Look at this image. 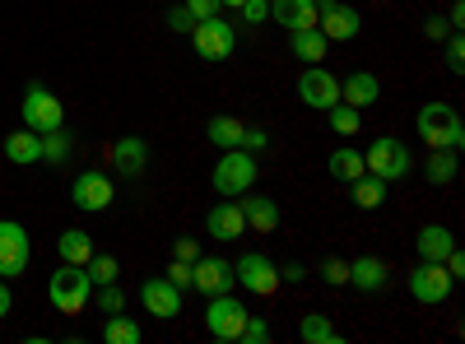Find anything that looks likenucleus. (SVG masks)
I'll list each match as a JSON object with an SVG mask.
<instances>
[{"instance_id": "9", "label": "nucleus", "mask_w": 465, "mask_h": 344, "mask_svg": "<svg viewBox=\"0 0 465 344\" xmlns=\"http://www.w3.org/2000/svg\"><path fill=\"white\" fill-rule=\"evenodd\" d=\"M247 308L232 293H214L210 298V308H205V330L214 335V339H238L242 335V326H247Z\"/></svg>"}, {"instance_id": "36", "label": "nucleus", "mask_w": 465, "mask_h": 344, "mask_svg": "<svg viewBox=\"0 0 465 344\" xmlns=\"http://www.w3.org/2000/svg\"><path fill=\"white\" fill-rule=\"evenodd\" d=\"M322 280H326V284H349V260L326 256V265H322Z\"/></svg>"}, {"instance_id": "33", "label": "nucleus", "mask_w": 465, "mask_h": 344, "mask_svg": "<svg viewBox=\"0 0 465 344\" xmlns=\"http://www.w3.org/2000/svg\"><path fill=\"white\" fill-rule=\"evenodd\" d=\"M84 270H89V280H94V284H116L122 265H116V256H107V251H103V256L94 251V256L84 260Z\"/></svg>"}, {"instance_id": "3", "label": "nucleus", "mask_w": 465, "mask_h": 344, "mask_svg": "<svg viewBox=\"0 0 465 344\" xmlns=\"http://www.w3.org/2000/svg\"><path fill=\"white\" fill-rule=\"evenodd\" d=\"M252 186H256V154H247V149H223L214 163V191L223 201H238Z\"/></svg>"}, {"instance_id": "23", "label": "nucleus", "mask_w": 465, "mask_h": 344, "mask_svg": "<svg viewBox=\"0 0 465 344\" xmlns=\"http://www.w3.org/2000/svg\"><path fill=\"white\" fill-rule=\"evenodd\" d=\"M414 242H419V256H423V260H447V251L456 247L451 228H442V223H423Z\"/></svg>"}, {"instance_id": "12", "label": "nucleus", "mask_w": 465, "mask_h": 344, "mask_svg": "<svg viewBox=\"0 0 465 344\" xmlns=\"http://www.w3.org/2000/svg\"><path fill=\"white\" fill-rule=\"evenodd\" d=\"M232 284H238V275H232V260H223V256H196V260H191V289H201L205 298L228 293Z\"/></svg>"}, {"instance_id": "34", "label": "nucleus", "mask_w": 465, "mask_h": 344, "mask_svg": "<svg viewBox=\"0 0 465 344\" xmlns=\"http://www.w3.org/2000/svg\"><path fill=\"white\" fill-rule=\"evenodd\" d=\"M70 159V135H65V126L61 131H47L43 135V163H65Z\"/></svg>"}, {"instance_id": "2", "label": "nucleus", "mask_w": 465, "mask_h": 344, "mask_svg": "<svg viewBox=\"0 0 465 344\" xmlns=\"http://www.w3.org/2000/svg\"><path fill=\"white\" fill-rule=\"evenodd\" d=\"M89 293H94V280H89L84 265H61V270L52 275V284H47L52 308L65 312V317L84 312V308H89Z\"/></svg>"}, {"instance_id": "26", "label": "nucleus", "mask_w": 465, "mask_h": 344, "mask_svg": "<svg viewBox=\"0 0 465 344\" xmlns=\"http://www.w3.org/2000/svg\"><path fill=\"white\" fill-rule=\"evenodd\" d=\"M326 172L335 177V182H354V177H363L368 172V163H363V154H359V149H335V154L326 159Z\"/></svg>"}, {"instance_id": "21", "label": "nucleus", "mask_w": 465, "mask_h": 344, "mask_svg": "<svg viewBox=\"0 0 465 344\" xmlns=\"http://www.w3.org/2000/svg\"><path fill=\"white\" fill-rule=\"evenodd\" d=\"M381 98V84H377V74H368V70H359V74H349V80H340V103H349V107H372Z\"/></svg>"}, {"instance_id": "43", "label": "nucleus", "mask_w": 465, "mask_h": 344, "mask_svg": "<svg viewBox=\"0 0 465 344\" xmlns=\"http://www.w3.org/2000/svg\"><path fill=\"white\" fill-rule=\"evenodd\" d=\"M168 280H173L177 289H191V260H177V256H173V265H168Z\"/></svg>"}, {"instance_id": "5", "label": "nucleus", "mask_w": 465, "mask_h": 344, "mask_svg": "<svg viewBox=\"0 0 465 344\" xmlns=\"http://www.w3.org/2000/svg\"><path fill=\"white\" fill-rule=\"evenodd\" d=\"M19 112H24V126L37 131V135H47V131H61V126H65V107H61V98H56L52 89H43V84H28Z\"/></svg>"}, {"instance_id": "25", "label": "nucleus", "mask_w": 465, "mask_h": 344, "mask_svg": "<svg viewBox=\"0 0 465 344\" xmlns=\"http://www.w3.org/2000/svg\"><path fill=\"white\" fill-rule=\"evenodd\" d=\"M456 172H460L456 149H429V163H423V177H429L433 186H447V182H456Z\"/></svg>"}, {"instance_id": "48", "label": "nucleus", "mask_w": 465, "mask_h": 344, "mask_svg": "<svg viewBox=\"0 0 465 344\" xmlns=\"http://www.w3.org/2000/svg\"><path fill=\"white\" fill-rule=\"evenodd\" d=\"M10 302H15V298H10V289H5V284H0V321H5V317H10Z\"/></svg>"}, {"instance_id": "22", "label": "nucleus", "mask_w": 465, "mask_h": 344, "mask_svg": "<svg viewBox=\"0 0 465 344\" xmlns=\"http://www.w3.org/2000/svg\"><path fill=\"white\" fill-rule=\"evenodd\" d=\"M5 159L10 163H43V135H37V131H15V135H5Z\"/></svg>"}, {"instance_id": "15", "label": "nucleus", "mask_w": 465, "mask_h": 344, "mask_svg": "<svg viewBox=\"0 0 465 344\" xmlns=\"http://www.w3.org/2000/svg\"><path fill=\"white\" fill-rule=\"evenodd\" d=\"M70 201L80 205L84 214H103V210L112 205V177H103V172H80V177H74V186H70Z\"/></svg>"}, {"instance_id": "4", "label": "nucleus", "mask_w": 465, "mask_h": 344, "mask_svg": "<svg viewBox=\"0 0 465 344\" xmlns=\"http://www.w3.org/2000/svg\"><path fill=\"white\" fill-rule=\"evenodd\" d=\"M363 163H368V172H372V177H381V182H405V177H410V168H414L405 140H396V135H377V140L368 144Z\"/></svg>"}, {"instance_id": "46", "label": "nucleus", "mask_w": 465, "mask_h": 344, "mask_svg": "<svg viewBox=\"0 0 465 344\" xmlns=\"http://www.w3.org/2000/svg\"><path fill=\"white\" fill-rule=\"evenodd\" d=\"M302 275H307V270H302V265H298V260H289V265H284V270H280V280H289V284H298Z\"/></svg>"}, {"instance_id": "35", "label": "nucleus", "mask_w": 465, "mask_h": 344, "mask_svg": "<svg viewBox=\"0 0 465 344\" xmlns=\"http://www.w3.org/2000/svg\"><path fill=\"white\" fill-rule=\"evenodd\" d=\"M447 70L451 74H465V43L456 33H447Z\"/></svg>"}, {"instance_id": "10", "label": "nucleus", "mask_w": 465, "mask_h": 344, "mask_svg": "<svg viewBox=\"0 0 465 344\" xmlns=\"http://www.w3.org/2000/svg\"><path fill=\"white\" fill-rule=\"evenodd\" d=\"M191 43H196L201 61H228L232 47H238V33H232V24H223L214 15V19H201L196 28H191Z\"/></svg>"}, {"instance_id": "18", "label": "nucleus", "mask_w": 465, "mask_h": 344, "mask_svg": "<svg viewBox=\"0 0 465 344\" xmlns=\"http://www.w3.org/2000/svg\"><path fill=\"white\" fill-rule=\"evenodd\" d=\"M270 19H275L284 33L317 28V0H270Z\"/></svg>"}, {"instance_id": "38", "label": "nucleus", "mask_w": 465, "mask_h": 344, "mask_svg": "<svg viewBox=\"0 0 465 344\" xmlns=\"http://www.w3.org/2000/svg\"><path fill=\"white\" fill-rule=\"evenodd\" d=\"M238 10H242V19L256 28V24H265V19H270V0H242Z\"/></svg>"}, {"instance_id": "11", "label": "nucleus", "mask_w": 465, "mask_h": 344, "mask_svg": "<svg viewBox=\"0 0 465 344\" xmlns=\"http://www.w3.org/2000/svg\"><path fill=\"white\" fill-rule=\"evenodd\" d=\"M298 98L307 103V107H317V112H326V107H335L340 103V80L326 70V65H307L302 74H298Z\"/></svg>"}, {"instance_id": "29", "label": "nucleus", "mask_w": 465, "mask_h": 344, "mask_svg": "<svg viewBox=\"0 0 465 344\" xmlns=\"http://www.w3.org/2000/svg\"><path fill=\"white\" fill-rule=\"evenodd\" d=\"M242 122L238 117H210V126H205V135H210V144L214 149H242Z\"/></svg>"}, {"instance_id": "16", "label": "nucleus", "mask_w": 465, "mask_h": 344, "mask_svg": "<svg viewBox=\"0 0 465 344\" xmlns=\"http://www.w3.org/2000/svg\"><path fill=\"white\" fill-rule=\"evenodd\" d=\"M205 228H210L214 242H238V238L247 233V219H242L238 201H219V205L205 214Z\"/></svg>"}, {"instance_id": "42", "label": "nucleus", "mask_w": 465, "mask_h": 344, "mask_svg": "<svg viewBox=\"0 0 465 344\" xmlns=\"http://www.w3.org/2000/svg\"><path fill=\"white\" fill-rule=\"evenodd\" d=\"M423 33L433 37V43H447V33H451V24H447V15H433V19H423Z\"/></svg>"}, {"instance_id": "49", "label": "nucleus", "mask_w": 465, "mask_h": 344, "mask_svg": "<svg viewBox=\"0 0 465 344\" xmlns=\"http://www.w3.org/2000/svg\"><path fill=\"white\" fill-rule=\"evenodd\" d=\"M219 5H232V10H238V5H242V0H219Z\"/></svg>"}, {"instance_id": "30", "label": "nucleus", "mask_w": 465, "mask_h": 344, "mask_svg": "<svg viewBox=\"0 0 465 344\" xmlns=\"http://www.w3.org/2000/svg\"><path fill=\"white\" fill-rule=\"evenodd\" d=\"M298 339H302V344H331V339H335L331 317H322V312H307V317H302V326H298Z\"/></svg>"}, {"instance_id": "24", "label": "nucleus", "mask_w": 465, "mask_h": 344, "mask_svg": "<svg viewBox=\"0 0 465 344\" xmlns=\"http://www.w3.org/2000/svg\"><path fill=\"white\" fill-rule=\"evenodd\" d=\"M289 43H293V56L302 65H322L326 61V33L322 28H298V33H289Z\"/></svg>"}, {"instance_id": "6", "label": "nucleus", "mask_w": 465, "mask_h": 344, "mask_svg": "<svg viewBox=\"0 0 465 344\" xmlns=\"http://www.w3.org/2000/svg\"><path fill=\"white\" fill-rule=\"evenodd\" d=\"M317 28L326 33V43H354L363 15L354 5H344V0H317Z\"/></svg>"}, {"instance_id": "20", "label": "nucleus", "mask_w": 465, "mask_h": 344, "mask_svg": "<svg viewBox=\"0 0 465 344\" xmlns=\"http://www.w3.org/2000/svg\"><path fill=\"white\" fill-rule=\"evenodd\" d=\"M144 163H149V144L140 135H126V140L112 144V168L122 172V177H140Z\"/></svg>"}, {"instance_id": "44", "label": "nucleus", "mask_w": 465, "mask_h": 344, "mask_svg": "<svg viewBox=\"0 0 465 344\" xmlns=\"http://www.w3.org/2000/svg\"><path fill=\"white\" fill-rule=\"evenodd\" d=\"M173 256H177V260H196V256H201V242H196V238H177V242H173Z\"/></svg>"}, {"instance_id": "13", "label": "nucleus", "mask_w": 465, "mask_h": 344, "mask_svg": "<svg viewBox=\"0 0 465 344\" xmlns=\"http://www.w3.org/2000/svg\"><path fill=\"white\" fill-rule=\"evenodd\" d=\"M33 242L15 219H0V275H24L28 270Z\"/></svg>"}, {"instance_id": "28", "label": "nucleus", "mask_w": 465, "mask_h": 344, "mask_svg": "<svg viewBox=\"0 0 465 344\" xmlns=\"http://www.w3.org/2000/svg\"><path fill=\"white\" fill-rule=\"evenodd\" d=\"M349 186H354L349 196H354V205H359V210H381V205H386V182H381V177L363 172V177H354Z\"/></svg>"}, {"instance_id": "40", "label": "nucleus", "mask_w": 465, "mask_h": 344, "mask_svg": "<svg viewBox=\"0 0 465 344\" xmlns=\"http://www.w3.org/2000/svg\"><path fill=\"white\" fill-rule=\"evenodd\" d=\"M242 149H247V154H261V149H270V135L256 131V126H247L242 131Z\"/></svg>"}, {"instance_id": "27", "label": "nucleus", "mask_w": 465, "mask_h": 344, "mask_svg": "<svg viewBox=\"0 0 465 344\" xmlns=\"http://www.w3.org/2000/svg\"><path fill=\"white\" fill-rule=\"evenodd\" d=\"M56 251H61L65 265H84V260L94 256V238L84 233V228H65L61 242H56Z\"/></svg>"}, {"instance_id": "37", "label": "nucleus", "mask_w": 465, "mask_h": 344, "mask_svg": "<svg viewBox=\"0 0 465 344\" xmlns=\"http://www.w3.org/2000/svg\"><path fill=\"white\" fill-rule=\"evenodd\" d=\"M196 24H201V19L191 15L186 5H173V10H168V28H173V33H191V28H196Z\"/></svg>"}, {"instance_id": "39", "label": "nucleus", "mask_w": 465, "mask_h": 344, "mask_svg": "<svg viewBox=\"0 0 465 344\" xmlns=\"http://www.w3.org/2000/svg\"><path fill=\"white\" fill-rule=\"evenodd\" d=\"M242 344H265L270 339V326L265 321H256V317H247V326H242V335H238Z\"/></svg>"}, {"instance_id": "41", "label": "nucleus", "mask_w": 465, "mask_h": 344, "mask_svg": "<svg viewBox=\"0 0 465 344\" xmlns=\"http://www.w3.org/2000/svg\"><path fill=\"white\" fill-rule=\"evenodd\" d=\"M182 5L191 10V15H196V19H214L223 5H219V0H182Z\"/></svg>"}, {"instance_id": "19", "label": "nucleus", "mask_w": 465, "mask_h": 344, "mask_svg": "<svg viewBox=\"0 0 465 344\" xmlns=\"http://www.w3.org/2000/svg\"><path fill=\"white\" fill-rule=\"evenodd\" d=\"M238 210L247 219V228H256V233H275L280 228V205L270 196H256V191H242L238 196Z\"/></svg>"}, {"instance_id": "32", "label": "nucleus", "mask_w": 465, "mask_h": 344, "mask_svg": "<svg viewBox=\"0 0 465 344\" xmlns=\"http://www.w3.org/2000/svg\"><path fill=\"white\" fill-rule=\"evenodd\" d=\"M326 117H331V131H340V135H359V131H363V112L349 107V103L326 107Z\"/></svg>"}, {"instance_id": "8", "label": "nucleus", "mask_w": 465, "mask_h": 344, "mask_svg": "<svg viewBox=\"0 0 465 344\" xmlns=\"http://www.w3.org/2000/svg\"><path fill=\"white\" fill-rule=\"evenodd\" d=\"M451 289H456V280L447 275L442 260H423V265H414V270H410V293H414V302H429V308H438V302L451 298Z\"/></svg>"}, {"instance_id": "17", "label": "nucleus", "mask_w": 465, "mask_h": 344, "mask_svg": "<svg viewBox=\"0 0 465 344\" xmlns=\"http://www.w3.org/2000/svg\"><path fill=\"white\" fill-rule=\"evenodd\" d=\"M349 284H354L359 293H381L386 284H391V265H386L381 256H359V260H349Z\"/></svg>"}, {"instance_id": "45", "label": "nucleus", "mask_w": 465, "mask_h": 344, "mask_svg": "<svg viewBox=\"0 0 465 344\" xmlns=\"http://www.w3.org/2000/svg\"><path fill=\"white\" fill-rule=\"evenodd\" d=\"M103 289V312H122V293H116V284H98Z\"/></svg>"}, {"instance_id": "1", "label": "nucleus", "mask_w": 465, "mask_h": 344, "mask_svg": "<svg viewBox=\"0 0 465 344\" xmlns=\"http://www.w3.org/2000/svg\"><path fill=\"white\" fill-rule=\"evenodd\" d=\"M414 131L429 149H460L465 144V126H460V112L451 103H423L419 117H414Z\"/></svg>"}, {"instance_id": "31", "label": "nucleus", "mask_w": 465, "mask_h": 344, "mask_svg": "<svg viewBox=\"0 0 465 344\" xmlns=\"http://www.w3.org/2000/svg\"><path fill=\"white\" fill-rule=\"evenodd\" d=\"M103 339H107V344H140V326H135L126 312H112L107 326H103Z\"/></svg>"}, {"instance_id": "7", "label": "nucleus", "mask_w": 465, "mask_h": 344, "mask_svg": "<svg viewBox=\"0 0 465 344\" xmlns=\"http://www.w3.org/2000/svg\"><path fill=\"white\" fill-rule=\"evenodd\" d=\"M232 275H238V284L247 289V293H256V298H270V293H280V270L270 265V256H261V251H247V256H238L232 260Z\"/></svg>"}, {"instance_id": "47", "label": "nucleus", "mask_w": 465, "mask_h": 344, "mask_svg": "<svg viewBox=\"0 0 465 344\" xmlns=\"http://www.w3.org/2000/svg\"><path fill=\"white\" fill-rule=\"evenodd\" d=\"M447 24H451V28H460V24H465V5H460V0H456V5H451V15H447Z\"/></svg>"}, {"instance_id": "14", "label": "nucleus", "mask_w": 465, "mask_h": 344, "mask_svg": "<svg viewBox=\"0 0 465 344\" xmlns=\"http://www.w3.org/2000/svg\"><path fill=\"white\" fill-rule=\"evenodd\" d=\"M140 302H144V312H153L159 321H173V317L182 312V289H177L168 275L144 280V284H140Z\"/></svg>"}]
</instances>
